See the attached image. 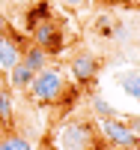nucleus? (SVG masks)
Listing matches in <instances>:
<instances>
[{
    "mask_svg": "<svg viewBox=\"0 0 140 150\" xmlns=\"http://www.w3.org/2000/svg\"><path fill=\"white\" fill-rule=\"evenodd\" d=\"M33 69L24 63V60H18L15 66L9 69V75H6V84H9V90H18V93H27L30 90V84H33Z\"/></svg>",
    "mask_w": 140,
    "mask_h": 150,
    "instance_id": "0eeeda50",
    "label": "nucleus"
},
{
    "mask_svg": "<svg viewBox=\"0 0 140 150\" xmlns=\"http://www.w3.org/2000/svg\"><path fill=\"white\" fill-rule=\"evenodd\" d=\"M95 129L101 135V141L107 147H116V150H140V135H134L128 126L122 123V117H104V120H95Z\"/></svg>",
    "mask_w": 140,
    "mask_h": 150,
    "instance_id": "7ed1b4c3",
    "label": "nucleus"
},
{
    "mask_svg": "<svg viewBox=\"0 0 140 150\" xmlns=\"http://www.w3.org/2000/svg\"><path fill=\"white\" fill-rule=\"evenodd\" d=\"M15 120V99H12V90H3L0 93V126H9Z\"/></svg>",
    "mask_w": 140,
    "mask_h": 150,
    "instance_id": "9b49d317",
    "label": "nucleus"
},
{
    "mask_svg": "<svg viewBox=\"0 0 140 150\" xmlns=\"http://www.w3.org/2000/svg\"><path fill=\"white\" fill-rule=\"evenodd\" d=\"M116 84H119V90H125V96H131L134 102H140V69L116 72Z\"/></svg>",
    "mask_w": 140,
    "mask_h": 150,
    "instance_id": "6e6552de",
    "label": "nucleus"
},
{
    "mask_svg": "<svg viewBox=\"0 0 140 150\" xmlns=\"http://www.w3.org/2000/svg\"><path fill=\"white\" fill-rule=\"evenodd\" d=\"M9 30H12V24H9V18L3 12H0V33H9Z\"/></svg>",
    "mask_w": 140,
    "mask_h": 150,
    "instance_id": "2eb2a0df",
    "label": "nucleus"
},
{
    "mask_svg": "<svg viewBox=\"0 0 140 150\" xmlns=\"http://www.w3.org/2000/svg\"><path fill=\"white\" fill-rule=\"evenodd\" d=\"M42 150H60V147H57L54 141H45V144H42Z\"/></svg>",
    "mask_w": 140,
    "mask_h": 150,
    "instance_id": "dca6fc26",
    "label": "nucleus"
},
{
    "mask_svg": "<svg viewBox=\"0 0 140 150\" xmlns=\"http://www.w3.org/2000/svg\"><path fill=\"white\" fill-rule=\"evenodd\" d=\"M101 63H98V57L90 54V51H78L72 60H69V75L78 84H93L95 81V75H98Z\"/></svg>",
    "mask_w": 140,
    "mask_h": 150,
    "instance_id": "39448f33",
    "label": "nucleus"
},
{
    "mask_svg": "<svg viewBox=\"0 0 140 150\" xmlns=\"http://www.w3.org/2000/svg\"><path fill=\"white\" fill-rule=\"evenodd\" d=\"M119 117H122V123H125L134 135H140V117H131V114H119Z\"/></svg>",
    "mask_w": 140,
    "mask_h": 150,
    "instance_id": "ddd939ff",
    "label": "nucleus"
},
{
    "mask_svg": "<svg viewBox=\"0 0 140 150\" xmlns=\"http://www.w3.org/2000/svg\"><path fill=\"white\" fill-rule=\"evenodd\" d=\"M21 60H24V63H27L33 72H42V69L51 63V54L42 51L39 45H27V48H24V54H21Z\"/></svg>",
    "mask_w": 140,
    "mask_h": 150,
    "instance_id": "9d476101",
    "label": "nucleus"
},
{
    "mask_svg": "<svg viewBox=\"0 0 140 150\" xmlns=\"http://www.w3.org/2000/svg\"><path fill=\"white\" fill-rule=\"evenodd\" d=\"M93 111H95V117H98V120H104V117H116V114H119V111L113 108V105H107L101 96L93 99Z\"/></svg>",
    "mask_w": 140,
    "mask_h": 150,
    "instance_id": "f8f14e48",
    "label": "nucleus"
},
{
    "mask_svg": "<svg viewBox=\"0 0 140 150\" xmlns=\"http://www.w3.org/2000/svg\"><path fill=\"white\" fill-rule=\"evenodd\" d=\"M27 96H33V102H39V105H57L66 96V75H63V69L48 63L42 72H36Z\"/></svg>",
    "mask_w": 140,
    "mask_h": 150,
    "instance_id": "f03ea898",
    "label": "nucleus"
},
{
    "mask_svg": "<svg viewBox=\"0 0 140 150\" xmlns=\"http://www.w3.org/2000/svg\"><path fill=\"white\" fill-rule=\"evenodd\" d=\"M63 6H69V9H86L90 6V0H60Z\"/></svg>",
    "mask_w": 140,
    "mask_h": 150,
    "instance_id": "4468645a",
    "label": "nucleus"
},
{
    "mask_svg": "<svg viewBox=\"0 0 140 150\" xmlns=\"http://www.w3.org/2000/svg\"><path fill=\"white\" fill-rule=\"evenodd\" d=\"M54 144L60 150H101V135L95 129V120L90 117H69L54 132Z\"/></svg>",
    "mask_w": 140,
    "mask_h": 150,
    "instance_id": "f257e3e1",
    "label": "nucleus"
},
{
    "mask_svg": "<svg viewBox=\"0 0 140 150\" xmlns=\"http://www.w3.org/2000/svg\"><path fill=\"white\" fill-rule=\"evenodd\" d=\"M3 90H9V84H6V75H0V93Z\"/></svg>",
    "mask_w": 140,
    "mask_h": 150,
    "instance_id": "f3484780",
    "label": "nucleus"
},
{
    "mask_svg": "<svg viewBox=\"0 0 140 150\" xmlns=\"http://www.w3.org/2000/svg\"><path fill=\"white\" fill-rule=\"evenodd\" d=\"M0 150H36V147H33V141L24 132L3 129V132H0Z\"/></svg>",
    "mask_w": 140,
    "mask_h": 150,
    "instance_id": "1a4fd4ad",
    "label": "nucleus"
},
{
    "mask_svg": "<svg viewBox=\"0 0 140 150\" xmlns=\"http://www.w3.org/2000/svg\"><path fill=\"white\" fill-rule=\"evenodd\" d=\"M21 54H24V42H21V36H18L15 30L0 33V72H9V69L21 60Z\"/></svg>",
    "mask_w": 140,
    "mask_h": 150,
    "instance_id": "423d86ee",
    "label": "nucleus"
},
{
    "mask_svg": "<svg viewBox=\"0 0 140 150\" xmlns=\"http://www.w3.org/2000/svg\"><path fill=\"white\" fill-rule=\"evenodd\" d=\"M30 30H33V45H39L42 51H48V54L63 51V27H60L54 18L36 21Z\"/></svg>",
    "mask_w": 140,
    "mask_h": 150,
    "instance_id": "20e7f679",
    "label": "nucleus"
},
{
    "mask_svg": "<svg viewBox=\"0 0 140 150\" xmlns=\"http://www.w3.org/2000/svg\"><path fill=\"white\" fill-rule=\"evenodd\" d=\"M0 75H3V72H0Z\"/></svg>",
    "mask_w": 140,
    "mask_h": 150,
    "instance_id": "a211bd4d",
    "label": "nucleus"
}]
</instances>
